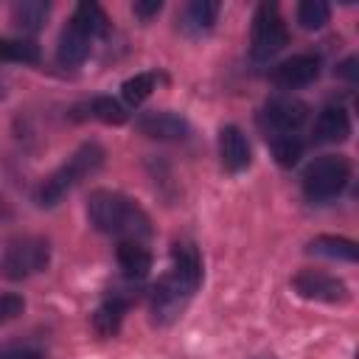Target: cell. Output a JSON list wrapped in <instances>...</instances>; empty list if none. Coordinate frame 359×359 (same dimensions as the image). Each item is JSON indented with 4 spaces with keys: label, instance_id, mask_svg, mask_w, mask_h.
<instances>
[{
    "label": "cell",
    "instance_id": "25",
    "mask_svg": "<svg viewBox=\"0 0 359 359\" xmlns=\"http://www.w3.org/2000/svg\"><path fill=\"white\" fill-rule=\"evenodd\" d=\"M22 309H25V300L20 294H0V325L20 317Z\"/></svg>",
    "mask_w": 359,
    "mask_h": 359
},
{
    "label": "cell",
    "instance_id": "8",
    "mask_svg": "<svg viewBox=\"0 0 359 359\" xmlns=\"http://www.w3.org/2000/svg\"><path fill=\"white\" fill-rule=\"evenodd\" d=\"M135 283L137 280H129L126 283H115L104 300L98 303V309L93 311V328L98 337H115L123 325V317L129 311V306L137 300V292H135Z\"/></svg>",
    "mask_w": 359,
    "mask_h": 359
},
{
    "label": "cell",
    "instance_id": "10",
    "mask_svg": "<svg viewBox=\"0 0 359 359\" xmlns=\"http://www.w3.org/2000/svg\"><path fill=\"white\" fill-rule=\"evenodd\" d=\"M320 73H323V59L317 53H294L283 59L280 65H275L269 79L280 90H300V87L314 84Z\"/></svg>",
    "mask_w": 359,
    "mask_h": 359
},
{
    "label": "cell",
    "instance_id": "9",
    "mask_svg": "<svg viewBox=\"0 0 359 359\" xmlns=\"http://www.w3.org/2000/svg\"><path fill=\"white\" fill-rule=\"evenodd\" d=\"M292 286L306 300H317V303H345L348 300V283L323 269H300L294 275Z\"/></svg>",
    "mask_w": 359,
    "mask_h": 359
},
{
    "label": "cell",
    "instance_id": "7",
    "mask_svg": "<svg viewBox=\"0 0 359 359\" xmlns=\"http://www.w3.org/2000/svg\"><path fill=\"white\" fill-rule=\"evenodd\" d=\"M309 121V107L294 95H275L266 98L258 112V126L264 137H280V135H300Z\"/></svg>",
    "mask_w": 359,
    "mask_h": 359
},
{
    "label": "cell",
    "instance_id": "22",
    "mask_svg": "<svg viewBox=\"0 0 359 359\" xmlns=\"http://www.w3.org/2000/svg\"><path fill=\"white\" fill-rule=\"evenodd\" d=\"M73 20H76L93 39L109 34V17L104 14V8H101L98 3H79L76 11H73Z\"/></svg>",
    "mask_w": 359,
    "mask_h": 359
},
{
    "label": "cell",
    "instance_id": "23",
    "mask_svg": "<svg viewBox=\"0 0 359 359\" xmlns=\"http://www.w3.org/2000/svg\"><path fill=\"white\" fill-rule=\"evenodd\" d=\"M266 143H269L278 165H283V168H292L303 157V149H306L303 135H280V137H269Z\"/></svg>",
    "mask_w": 359,
    "mask_h": 359
},
{
    "label": "cell",
    "instance_id": "2",
    "mask_svg": "<svg viewBox=\"0 0 359 359\" xmlns=\"http://www.w3.org/2000/svg\"><path fill=\"white\" fill-rule=\"evenodd\" d=\"M87 219L98 233L112 236L118 241L146 244L154 233L149 213L132 196L109 188H98L87 196Z\"/></svg>",
    "mask_w": 359,
    "mask_h": 359
},
{
    "label": "cell",
    "instance_id": "1",
    "mask_svg": "<svg viewBox=\"0 0 359 359\" xmlns=\"http://www.w3.org/2000/svg\"><path fill=\"white\" fill-rule=\"evenodd\" d=\"M202 255L191 241H174L171 266L157 278L149 292V311L154 325H171L182 317L191 297L202 286Z\"/></svg>",
    "mask_w": 359,
    "mask_h": 359
},
{
    "label": "cell",
    "instance_id": "5",
    "mask_svg": "<svg viewBox=\"0 0 359 359\" xmlns=\"http://www.w3.org/2000/svg\"><path fill=\"white\" fill-rule=\"evenodd\" d=\"M50 264V241L42 236H14L0 255V275L6 280H25Z\"/></svg>",
    "mask_w": 359,
    "mask_h": 359
},
{
    "label": "cell",
    "instance_id": "24",
    "mask_svg": "<svg viewBox=\"0 0 359 359\" xmlns=\"http://www.w3.org/2000/svg\"><path fill=\"white\" fill-rule=\"evenodd\" d=\"M331 20V6L323 0H306L297 6V25L306 31H320Z\"/></svg>",
    "mask_w": 359,
    "mask_h": 359
},
{
    "label": "cell",
    "instance_id": "13",
    "mask_svg": "<svg viewBox=\"0 0 359 359\" xmlns=\"http://www.w3.org/2000/svg\"><path fill=\"white\" fill-rule=\"evenodd\" d=\"M219 160H222L224 171H230V174H241L252 160L247 135L233 123L219 129Z\"/></svg>",
    "mask_w": 359,
    "mask_h": 359
},
{
    "label": "cell",
    "instance_id": "6",
    "mask_svg": "<svg viewBox=\"0 0 359 359\" xmlns=\"http://www.w3.org/2000/svg\"><path fill=\"white\" fill-rule=\"evenodd\" d=\"M286 45H289V28H286V20H283L278 3H261L255 8V14H252L250 56L255 62H269Z\"/></svg>",
    "mask_w": 359,
    "mask_h": 359
},
{
    "label": "cell",
    "instance_id": "3",
    "mask_svg": "<svg viewBox=\"0 0 359 359\" xmlns=\"http://www.w3.org/2000/svg\"><path fill=\"white\" fill-rule=\"evenodd\" d=\"M104 160H107V151H104L101 143H95V140L81 143L53 174H48V177L36 185L34 202H36L39 208H56L81 180H87V177H93L95 171H101Z\"/></svg>",
    "mask_w": 359,
    "mask_h": 359
},
{
    "label": "cell",
    "instance_id": "28",
    "mask_svg": "<svg viewBox=\"0 0 359 359\" xmlns=\"http://www.w3.org/2000/svg\"><path fill=\"white\" fill-rule=\"evenodd\" d=\"M356 65H359V62H356V56H348L345 62H339V65H337V76H342V79H348V81L353 84V81L359 79Z\"/></svg>",
    "mask_w": 359,
    "mask_h": 359
},
{
    "label": "cell",
    "instance_id": "15",
    "mask_svg": "<svg viewBox=\"0 0 359 359\" xmlns=\"http://www.w3.org/2000/svg\"><path fill=\"white\" fill-rule=\"evenodd\" d=\"M222 6L216 0H191L182 11H180V31L185 36H205L213 31L216 20H219Z\"/></svg>",
    "mask_w": 359,
    "mask_h": 359
},
{
    "label": "cell",
    "instance_id": "18",
    "mask_svg": "<svg viewBox=\"0 0 359 359\" xmlns=\"http://www.w3.org/2000/svg\"><path fill=\"white\" fill-rule=\"evenodd\" d=\"M76 109H84L81 118H95V121L109 123V126H121V123L129 118L126 107H123L118 98H112V95H95V98L79 104Z\"/></svg>",
    "mask_w": 359,
    "mask_h": 359
},
{
    "label": "cell",
    "instance_id": "14",
    "mask_svg": "<svg viewBox=\"0 0 359 359\" xmlns=\"http://www.w3.org/2000/svg\"><path fill=\"white\" fill-rule=\"evenodd\" d=\"M90 48H93V36L70 17V22L62 28L56 42V62L62 67H79L90 56Z\"/></svg>",
    "mask_w": 359,
    "mask_h": 359
},
{
    "label": "cell",
    "instance_id": "20",
    "mask_svg": "<svg viewBox=\"0 0 359 359\" xmlns=\"http://www.w3.org/2000/svg\"><path fill=\"white\" fill-rule=\"evenodd\" d=\"M160 73L157 70H143V73H135L132 79H126L121 84V95H123V107H140L160 84Z\"/></svg>",
    "mask_w": 359,
    "mask_h": 359
},
{
    "label": "cell",
    "instance_id": "27",
    "mask_svg": "<svg viewBox=\"0 0 359 359\" xmlns=\"http://www.w3.org/2000/svg\"><path fill=\"white\" fill-rule=\"evenodd\" d=\"M132 11L137 20L149 22L151 17H157L163 11V0H137V3H132Z\"/></svg>",
    "mask_w": 359,
    "mask_h": 359
},
{
    "label": "cell",
    "instance_id": "12",
    "mask_svg": "<svg viewBox=\"0 0 359 359\" xmlns=\"http://www.w3.org/2000/svg\"><path fill=\"white\" fill-rule=\"evenodd\" d=\"M314 143H345L351 137V115L339 101H328L314 121Z\"/></svg>",
    "mask_w": 359,
    "mask_h": 359
},
{
    "label": "cell",
    "instance_id": "21",
    "mask_svg": "<svg viewBox=\"0 0 359 359\" xmlns=\"http://www.w3.org/2000/svg\"><path fill=\"white\" fill-rule=\"evenodd\" d=\"M42 53L34 39H11L0 36V62H17V65H39Z\"/></svg>",
    "mask_w": 359,
    "mask_h": 359
},
{
    "label": "cell",
    "instance_id": "19",
    "mask_svg": "<svg viewBox=\"0 0 359 359\" xmlns=\"http://www.w3.org/2000/svg\"><path fill=\"white\" fill-rule=\"evenodd\" d=\"M309 252L311 255H323L331 261H356V241L345 238V236H317L309 241Z\"/></svg>",
    "mask_w": 359,
    "mask_h": 359
},
{
    "label": "cell",
    "instance_id": "16",
    "mask_svg": "<svg viewBox=\"0 0 359 359\" xmlns=\"http://www.w3.org/2000/svg\"><path fill=\"white\" fill-rule=\"evenodd\" d=\"M118 266L123 269V278L143 280L151 269V250L140 241H118Z\"/></svg>",
    "mask_w": 359,
    "mask_h": 359
},
{
    "label": "cell",
    "instance_id": "11",
    "mask_svg": "<svg viewBox=\"0 0 359 359\" xmlns=\"http://www.w3.org/2000/svg\"><path fill=\"white\" fill-rule=\"evenodd\" d=\"M137 129L140 135L151 137V140H163V143H182L191 135V123L171 109H149L137 115Z\"/></svg>",
    "mask_w": 359,
    "mask_h": 359
},
{
    "label": "cell",
    "instance_id": "17",
    "mask_svg": "<svg viewBox=\"0 0 359 359\" xmlns=\"http://www.w3.org/2000/svg\"><path fill=\"white\" fill-rule=\"evenodd\" d=\"M50 17V3L48 0H20L11 6V22L22 34H36L45 28Z\"/></svg>",
    "mask_w": 359,
    "mask_h": 359
},
{
    "label": "cell",
    "instance_id": "26",
    "mask_svg": "<svg viewBox=\"0 0 359 359\" xmlns=\"http://www.w3.org/2000/svg\"><path fill=\"white\" fill-rule=\"evenodd\" d=\"M0 359H45L42 351L28 348V345H6L0 348Z\"/></svg>",
    "mask_w": 359,
    "mask_h": 359
},
{
    "label": "cell",
    "instance_id": "4",
    "mask_svg": "<svg viewBox=\"0 0 359 359\" xmlns=\"http://www.w3.org/2000/svg\"><path fill=\"white\" fill-rule=\"evenodd\" d=\"M351 180V163L342 154H320L303 171V194L314 205L337 199Z\"/></svg>",
    "mask_w": 359,
    "mask_h": 359
}]
</instances>
